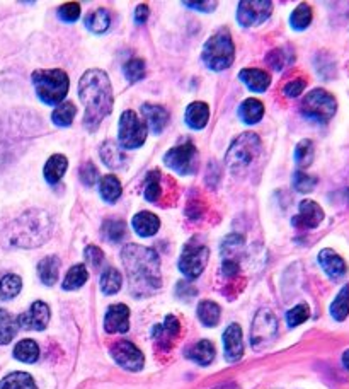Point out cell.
<instances>
[{
  "label": "cell",
  "mask_w": 349,
  "mask_h": 389,
  "mask_svg": "<svg viewBox=\"0 0 349 389\" xmlns=\"http://www.w3.org/2000/svg\"><path fill=\"white\" fill-rule=\"evenodd\" d=\"M121 259L128 275L130 291L135 297L152 295L161 288V258L154 249L128 244L121 253Z\"/></svg>",
  "instance_id": "1"
},
{
  "label": "cell",
  "mask_w": 349,
  "mask_h": 389,
  "mask_svg": "<svg viewBox=\"0 0 349 389\" xmlns=\"http://www.w3.org/2000/svg\"><path fill=\"white\" fill-rule=\"evenodd\" d=\"M79 98L86 108L84 125L89 132H96L113 111V87L106 72L99 69L87 70L79 82Z\"/></svg>",
  "instance_id": "2"
},
{
  "label": "cell",
  "mask_w": 349,
  "mask_h": 389,
  "mask_svg": "<svg viewBox=\"0 0 349 389\" xmlns=\"http://www.w3.org/2000/svg\"><path fill=\"white\" fill-rule=\"evenodd\" d=\"M52 236V219L43 210H28L7 229V241L18 248H36Z\"/></svg>",
  "instance_id": "3"
},
{
  "label": "cell",
  "mask_w": 349,
  "mask_h": 389,
  "mask_svg": "<svg viewBox=\"0 0 349 389\" xmlns=\"http://www.w3.org/2000/svg\"><path fill=\"white\" fill-rule=\"evenodd\" d=\"M33 84H35L41 101L50 104V106L62 104L70 86L69 75L60 69L36 70V72H33Z\"/></svg>",
  "instance_id": "4"
},
{
  "label": "cell",
  "mask_w": 349,
  "mask_h": 389,
  "mask_svg": "<svg viewBox=\"0 0 349 389\" xmlns=\"http://www.w3.org/2000/svg\"><path fill=\"white\" fill-rule=\"evenodd\" d=\"M235 50H234V41L230 38V33L222 29L217 35H213L208 41L205 43L203 58L205 65L210 70H215V72H222V70L229 69L234 64Z\"/></svg>",
  "instance_id": "5"
},
{
  "label": "cell",
  "mask_w": 349,
  "mask_h": 389,
  "mask_svg": "<svg viewBox=\"0 0 349 389\" xmlns=\"http://www.w3.org/2000/svg\"><path fill=\"white\" fill-rule=\"evenodd\" d=\"M261 152V139L256 133L246 132L239 135L237 139L232 142L229 150H227L225 162L230 171L237 173V171L244 169L259 156Z\"/></svg>",
  "instance_id": "6"
},
{
  "label": "cell",
  "mask_w": 349,
  "mask_h": 389,
  "mask_svg": "<svg viewBox=\"0 0 349 389\" xmlns=\"http://www.w3.org/2000/svg\"><path fill=\"white\" fill-rule=\"evenodd\" d=\"M300 110L307 118L319 121V123H327L338 110V103L331 93L324 89H314L305 96L300 104Z\"/></svg>",
  "instance_id": "7"
},
{
  "label": "cell",
  "mask_w": 349,
  "mask_h": 389,
  "mask_svg": "<svg viewBox=\"0 0 349 389\" xmlns=\"http://www.w3.org/2000/svg\"><path fill=\"white\" fill-rule=\"evenodd\" d=\"M118 139L120 147L123 149H138L147 140V125L137 116V113L126 110L120 118V128H118Z\"/></svg>",
  "instance_id": "8"
},
{
  "label": "cell",
  "mask_w": 349,
  "mask_h": 389,
  "mask_svg": "<svg viewBox=\"0 0 349 389\" xmlns=\"http://www.w3.org/2000/svg\"><path fill=\"white\" fill-rule=\"evenodd\" d=\"M210 251L203 242L198 241V237H193L191 241L184 246L183 254L179 258V270L183 271L184 277L198 278L203 274L206 263H208Z\"/></svg>",
  "instance_id": "9"
},
{
  "label": "cell",
  "mask_w": 349,
  "mask_h": 389,
  "mask_svg": "<svg viewBox=\"0 0 349 389\" xmlns=\"http://www.w3.org/2000/svg\"><path fill=\"white\" fill-rule=\"evenodd\" d=\"M278 332V321L275 315L268 309L258 312V316L254 317V323H252V332H251V345L254 350H261L264 346H268L269 343L275 340Z\"/></svg>",
  "instance_id": "10"
},
{
  "label": "cell",
  "mask_w": 349,
  "mask_h": 389,
  "mask_svg": "<svg viewBox=\"0 0 349 389\" xmlns=\"http://www.w3.org/2000/svg\"><path fill=\"white\" fill-rule=\"evenodd\" d=\"M167 167L179 174H193L196 169V147L193 142H184L164 156Z\"/></svg>",
  "instance_id": "11"
},
{
  "label": "cell",
  "mask_w": 349,
  "mask_h": 389,
  "mask_svg": "<svg viewBox=\"0 0 349 389\" xmlns=\"http://www.w3.org/2000/svg\"><path fill=\"white\" fill-rule=\"evenodd\" d=\"M111 355L116 361V363H120V366L126 371L138 372L144 369V363H145L144 354H142L140 349H138L137 345H133L132 342L121 340L115 343V345L111 346Z\"/></svg>",
  "instance_id": "12"
},
{
  "label": "cell",
  "mask_w": 349,
  "mask_h": 389,
  "mask_svg": "<svg viewBox=\"0 0 349 389\" xmlns=\"http://www.w3.org/2000/svg\"><path fill=\"white\" fill-rule=\"evenodd\" d=\"M271 9L273 4L268 2V0H258V2L246 0V2L239 4L237 21L244 28L256 26V24L264 23L271 16Z\"/></svg>",
  "instance_id": "13"
},
{
  "label": "cell",
  "mask_w": 349,
  "mask_h": 389,
  "mask_svg": "<svg viewBox=\"0 0 349 389\" xmlns=\"http://www.w3.org/2000/svg\"><path fill=\"white\" fill-rule=\"evenodd\" d=\"M50 323V308L46 306L43 300H36L33 306L29 308L28 312L18 317V326L24 329H35L41 332Z\"/></svg>",
  "instance_id": "14"
},
{
  "label": "cell",
  "mask_w": 349,
  "mask_h": 389,
  "mask_svg": "<svg viewBox=\"0 0 349 389\" xmlns=\"http://www.w3.org/2000/svg\"><path fill=\"white\" fill-rule=\"evenodd\" d=\"M324 220V210L319 203L312 200H304L300 203L298 215L293 217V225L298 229H315Z\"/></svg>",
  "instance_id": "15"
},
{
  "label": "cell",
  "mask_w": 349,
  "mask_h": 389,
  "mask_svg": "<svg viewBox=\"0 0 349 389\" xmlns=\"http://www.w3.org/2000/svg\"><path fill=\"white\" fill-rule=\"evenodd\" d=\"M104 329L108 333H126L130 329V309L125 304H113L104 317Z\"/></svg>",
  "instance_id": "16"
},
{
  "label": "cell",
  "mask_w": 349,
  "mask_h": 389,
  "mask_svg": "<svg viewBox=\"0 0 349 389\" xmlns=\"http://www.w3.org/2000/svg\"><path fill=\"white\" fill-rule=\"evenodd\" d=\"M225 345V359L229 362H237L244 355V338L242 329L237 323L230 325L224 333Z\"/></svg>",
  "instance_id": "17"
},
{
  "label": "cell",
  "mask_w": 349,
  "mask_h": 389,
  "mask_svg": "<svg viewBox=\"0 0 349 389\" xmlns=\"http://www.w3.org/2000/svg\"><path fill=\"white\" fill-rule=\"evenodd\" d=\"M319 263H321L322 270L334 280L344 277L348 271L346 261H344V259L341 258L334 249H329V248L322 249L321 253H319Z\"/></svg>",
  "instance_id": "18"
},
{
  "label": "cell",
  "mask_w": 349,
  "mask_h": 389,
  "mask_svg": "<svg viewBox=\"0 0 349 389\" xmlns=\"http://www.w3.org/2000/svg\"><path fill=\"white\" fill-rule=\"evenodd\" d=\"M142 113L145 115L147 123H149L154 133H161L169 123V113H167L166 108L159 106V104H144Z\"/></svg>",
  "instance_id": "19"
},
{
  "label": "cell",
  "mask_w": 349,
  "mask_h": 389,
  "mask_svg": "<svg viewBox=\"0 0 349 389\" xmlns=\"http://www.w3.org/2000/svg\"><path fill=\"white\" fill-rule=\"evenodd\" d=\"M132 225L138 236L150 237L154 234H157L159 229H161V220L152 212H140L133 217Z\"/></svg>",
  "instance_id": "20"
},
{
  "label": "cell",
  "mask_w": 349,
  "mask_h": 389,
  "mask_svg": "<svg viewBox=\"0 0 349 389\" xmlns=\"http://www.w3.org/2000/svg\"><path fill=\"white\" fill-rule=\"evenodd\" d=\"M241 81L249 87L254 93H264L268 89L269 84H271V77H269L268 72L261 69H244L239 74Z\"/></svg>",
  "instance_id": "21"
},
{
  "label": "cell",
  "mask_w": 349,
  "mask_h": 389,
  "mask_svg": "<svg viewBox=\"0 0 349 389\" xmlns=\"http://www.w3.org/2000/svg\"><path fill=\"white\" fill-rule=\"evenodd\" d=\"M101 159H103L104 164L111 167V169H121L126 162L123 149L111 140L104 142L103 147H101Z\"/></svg>",
  "instance_id": "22"
},
{
  "label": "cell",
  "mask_w": 349,
  "mask_h": 389,
  "mask_svg": "<svg viewBox=\"0 0 349 389\" xmlns=\"http://www.w3.org/2000/svg\"><path fill=\"white\" fill-rule=\"evenodd\" d=\"M186 357L200 363V366H210L215 359V346H213L212 342L201 340L188 350Z\"/></svg>",
  "instance_id": "23"
},
{
  "label": "cell",
  "mask_w": 349,
  "mask_h": 389,
  "mask_svg": "<svg viewBox=\"0 0 349 389\" xmlns=\"http://www.w3.org/2000/svg\"><path fill=\"white\" fill-rule=\"evenodd\" d=\"M60 274V259L57 256H46L38 263V275L45 286H55Z\"/></svg>",
  "instance_id": "24"
},
{
  "label": "cell",
  "mask_w": 349,
  "mask_h": 389,
  "mask_svg": "<svg viewBox=\"0 0 349 389\" xmlns=\"http://www.w3.org/2000/svg\"><path fill=\"white\" fill-rule=\"evenodd\" d=\"M67 167H69V161H67V157L62 156V154H55V156L48 159V162H46L45 166L46 181H48L50 185H57V183L63 178V174H65Z\"/></svg>",
  "instance_id": "25"
},
{
  "label": "cell",
  "mask_w": 349,
  "mask_h": 389,
  "mask_svg": "<svg viewBox=\"0 0 349 389\" xmlns=\"http://www.w3.org/2000/svg\"><path fill=\"white\" fill-rule=\"evenodd\" d=\"M210 118V110L205 103H193L189 104L186 110V123L191 127L193 130H201L206 127Z\"/></svg>",
  "instance_id": "26"
},
{
  "label": "cell",
  "mask_w": 349,
  "mask_h": 389,
  "mask_svg": "<svg viewBox=\"0 0 349 389\" xmlns=\"http://www.w3.org/2000/svg\"><path fill=\"white\" fill-rule=\"evenodd\" d=\"M263 115H264L263 103L254 98L246 99V101L241 104V108H239V116H241L244 123L247 125H256L258 121H261V118H263Z\"/></svg>",
  "instance_id": "27"
},
{
  "label": "cell",
  "mask_w": 349,
  "mask_h": 389,
  "mask_svg": "<svg viewBox=\"0 0 349 389\" xmlns=\"http://www.w3.org/2000/svg\"><path fill=\"white\" fill-rule=\"evenodd\" d=\"M18 329V320L6 309H0V345H7L14 340Z\"/></svg>",
  "instance_id": "28"
},
{
  "label": "cell",
  "mask_w": 349,
  "mask_h": 389,
  "mask_svg": "<svg viewBox=\"0 0 349 389\" xmlns=\"http://www.w3.org/2000/svg\"><path fill=\"white\" fill-rule=\"evenodd\" d=\"M179 329H181L179 321L176 320L174 316H167L166 321H164V325L155 326L154 338L161 343H171L179 334Z\"/></svg>",
  "instance_id": "29"
},
{
  "label": "cell",
  "mask_w": 349,
  "mask_h": 389,
  "mask_svg": "<svg viewBox=\"0 0 349 389\" xmlns=\"http://www.w3.org/2000/svg\"><path fill=\"white\" fill-rule=\"evenodd\" d=\"M0 389H38L35 379L26 372H12L0 380Z\"/></svg>",
  "instance_id": "30"
},
{
  "label": "cell",
  "mask_w": 349,
  "mask_h": 389,
  "mask_svg": "<svg viewBox=\"0 0 349 389\" xmlns=\"http://www.w3.org/2000/svg\"><path fill=\"white\" fill-rule=\"evenodd\" d=\"M101 196H103L104 202L115 203L118 198L121 196V183L115 174H106L103 179H101L99 185Z\"/></svg>",
  "instance_id": "31"
},
{
  "label": "cell",
  "mask_w": 349,
  "mask_h": 389,
  "mask_svg": "<svg viewBox=\"0 0 349 389\" xmlns=\"http://www.w3.org/2000/svg\"><path fill=\"white\" fill-rule=\"evenodd\" d=\"M109 24H111V16H109V12L106 9H98L91 12L86 18V28L89 29V31L96 33V35L108 31Z\"/></svg>",
  "instance_id": "32"
},
{
  "label": "cell",
  "mask_w": 349,
  "mask_h": 389,
  "mask_svg": "<svg viewBox=\"0 0 349 389\" xmlns=\"http://www.w3.org/2000/svg\"><path fill=\"white\" fill-rule=\"evenodd\" d=\"M349 315V283H346L338 297L334 299V303L331 304V316L334 317L336 321H344Z\"/></svg>",
  "instance_id": "33"
},
{
  "label": "cell",
  "mask_w": 349,
  "mask_h": 389,
  "mask_svg": "<svg viewBox=\"0 0 349 389\" xmlns=\"http://www.w3.org/2000/svg\"><path fill=\"white\" fill-rule=\"evenodd\" d=\"M198 317L205 326L212 328V326H217L218 321H220V306L212 300H203V303L198 306Z\"/></svg>",
  "instance_id": "34"
},
{
  "label": "cell",
  "mask_w": 349,
  "mask_h": 389,
  "mask_svg": "<svg viewBox=\"0 0 349 389\" xmlns=\"http://www.w3.org/2000/svg\"><path fill=\"white\" fill-rule=\"evenodd\" d=\"M87 278H89V274H87L86 266L75 265L69 270L65 280H63V291H77V288H81L87 282Z\"/></svg>",
  "instance_id": "35"
},
{
  "label": "cell",
  "mask_w": 349,
  "mask_h": 389,
  "mask_svg": "<svg viewBox=\"0 0 349 389\" xmlns=\"http://www.w3.org/2000/svg\"><path fill=\"white\" fill-rule=\"evenodd\" d=\"M14 357L21 362L35 363L38 361V357H40V349H38V343L33 340L19 342L14 349Z\"/></svg>",
  "instance_id": "36"
},
{
  "label": "cell",
  "mask_w": 349,
  "mask_h": 389,
  "mask_svg": "<svg viewBox=\"0 0 349 389\" xmlns=\"http://www.w3.org/2000/svg\"><path fill=\"white\" fill-rule=\"evenodd\" d=\"M75 115H77V108L74 103H62L55 108L52 120L58 127H69V125H72Z\"/></svg>",
  "instance_id": "37"
},
{
  "label": "cell",
  "mask_w": 349,
  "mask_h": 389,
  "mask_svg": "<svg viewBox=\"0 0 349 389\" xmlns=\"http://www.w3.org/2000/svg\"><path fill=\"white\" fill-rule=\"evenodd\" d=\"M21 288H23V280L18 275H6V277L0 278V299L9 300L14 299L19 294Z\"/></svg>",
  "instance_id": "38"
},
{
  "label": "cell",
  "mask_w": 349,
  "mask_h": 389,
  "mask_svg": "<svg viewBox=\"0 0 349 389\" xmlns=\"http://www.w3.org/2000/svg\"><path fill=\"white\" fill-rule=\"evenodd\" d=\"M121 274L116 269H106L101 275V291L106 295L116 294L121 288Z\"/></svg>",
  "instance_id": "39"
},
{
  "label": "cell",
  "mask_w": 349,
  "mask_h": 389,
  "mask_svg": "<svg viewBox=\"0 0 349 389\" xmlns=\"http://www.w3.org/2000/svg\"><path fill=\"white\" fill-rule=\"evenodd\" d=\"M315 156V149H314V142L312 140H302L298 142L297 149H295V161L298 167H302V169H305V167H309L312 164Z\"/></svg>",
  "instance_id": "40"
},
{
  "label": "cell",
  "mask_w": 349,
  "mask_h": 389,
  "mask_svg": "<svg viewBox=\"0 0 349 389\" xmlns=\"http://www.w3.org/2000/svg\"><path fill=\"white\" fill-rule=\"evenodd\" d=\"M292 28L297 31H304L309 28V24L312 23V9H310L307 4H300L295 11L292 12V18H290Z\"/></svg>",
  "instance_id": "41"
},
{
  "label": "cell",
  "mask_w": 349,
  "mask_h": 389,
  "mask_svg": "<svg viewBox=\"0 0 349 389\" xmlns=\"http://www.w3.org/2000/svg\"><path fill=\"white\" fill-rule=\"evenodd\" d=\"M161 179H162V173L159 171H152V173L147 176L145 181V198L149 202L157 203L159 198H161L162 193V186H161Z\"/></svg>",
  "instance_id": "42"
},
{
  "label": "cell",
  "mask_w": 349,
  "mask_h": 389,
  "mask_svg": "<svg viewBox=\"0 0 349 389\" xmlns=\"http://www.w3.org/2000/svg\"><path fill=\"white\" fill-rule=\"evenodd\" d=\"M103 234L109 242H120V241H123V237L126 234V225L123 220L109 219L103 224Z\"/></svg>",
  "instance_id": "43"
},
{
  "label": "cell",
  "mask_w": 349,
  "mask_h": 389,
  "mask_svg": "<svg viewBox=\"0 0 349 389\" xmlns=\"http://www.w3.org/2000/svg\"><path fill=\"white\" fill-rule=\"evenodd\" d=\"M125 75L128 81L138 82L145 77V62L142 58H132L125 64Z\"/></svg>",
  "instance_id": "44"
},
{
  "label": "cell",
  "mask_w": 349,
  "mask_h": 389,
  "mask_svg": "<svg viewBox=\"0 0 349 389\" xmlns=\"http://www.w3.org/2000/svg\"><path fill=\"white\" fill-rule=\"evenodd\" d=\"M266 62L275 70H283L285 67L292 64L293 55H292V53H288L287 50L278 48V50H273V52L269 53V55L266 57Z\"/></svg>",
  "instance_id": "45"
},
{
  "label": "cell",
  "mask_w": 349,
  "mask_h": 389,
  "mask_svg": "<svg viewBox=\"0 0 349 389\" xmlns=\"http://www.w3.org/2000/svg\"><path fill=\"white\" fill-rule=\"evenodd\" d=\"M310 316V309L307 304H298L293 309H290L287 312V323L290 328H295V326H300L302 323H305Z\"/></svg>",
  "instance_id": "46"
},
{
  "label": "cell",
  "mask_w": 349,
  "mask_h": 389,
  "mask_svg": "<svg viewBox=\"0 0 349 389\" xmlns=\"http://www.w3.org/2000/svg\"><path fill=\"white\" fill-rule=\"evenodd\" d=\"M315 185H317V178L302 173V171H298V173H295V176H293V186H295L297 191H302V193L312 191Z\"/></svg>",
  "instance_id": "47"
},
{
  "label": "cell",
  "mask_w": 349,
  "mask_h": 389,
  "mask_svg": "<svg viewBox=\"0 0 349 389\" xmlns=\"http://www.w3.org/2000/svg\"><path fill=\"white\" fill-rule=\"evenodd\" d=\"M58 16H60L62 21H67V23H75L81 16V6L75 2H69L65 6H62L58 9Z\"/></svg>",
  "instance_id": "48"
},
{
  "label": "cell",
  "mask_w": 349,
  "mask_h": 389,
  "mask_svg": "<svg viewBox=\"0 0 349 389\" xmlns=\"http://www.w3.org/2000/svg\"><path fill=\"white\" fill-rule=\"evenodd\" d=\"M99 179V171L92 162H87V164L82 166L81 169V181L86 186H94Z\"/></svg>",
  "instance_id": "49"
},
{
  "label": "cell",
  "mask_w": 349,
  "mask_h": 389,
  "mask_svg": "<svg viewBox=\"0 0 349 389\" xmlns=\"http://www.w3.org/2000/svg\"><path fill=\"white\" fill-rule=\"evenodd\" d=\"M86 261L89 263L92 269H99V266L104 263V253L98 248V246H87Z\"/></svg>",
  "instance_id": "50"
},
{
  "label": "cell",
  "mask_w": 349,
  "mask_h": 389,
  "mask_svg": "<svg viewBox=\"0 0 349 389\" xmlns=\"http://www.w3.org/2000/svg\"><path fill=\"white\" fill-rule=\"evenodd\" d=\"M307 86V81L304 79H297V81H290L287 86H285V94L288 96V98H297V96H300L304 93Z\"/></svg>",
  "instance_id": "51"
},
{
  "label": "cell",
  "mask_w": 349,
  "mask_h": 389,
  "mask_svg": "<svg viewBox=\"0 0 349 389\" xmlns=\"http://www.w3.org/2000/svg\"><path fill=\"white\" fill-rule=\"evenodd\" d=\"M239 274V263L234 259H225L224 261V275L225 277L232 278Z\"/></svg>",
  "instance_id": "52"
},
{
  "label": "cell",
  "mask_w": 349,
  "mask_h": 389,
  "mask_svg": "<svg viewBox=\"0 0 349 389\" xmlns=\"http://www.w3.org/2000/svg\"><path fill=\"white\" fill-rule=\"evenodd\" d=\"M147 19H149V7H147L145 4H140V6L137 7V11H135V23L144 24L147 23Z\"/></svg>",
  "instance_id": "53"
},
{
  "label": "cell",
  "mask_w": 349,
  "mask_h": 389,
  "mask_svg": "<svg viewBox=\"0 0 349 389\" xmlns=\"http://www.w3.org/2000/svg\"><path fill=\"white\" fill-rule=\"evenodd\" d=\"M186 7H191V9H198L203 12H210L212 9H215L217 2H186L184 4Z\"/></svg>",
  "instance_id": "54"
},
{
  "label": "cell",
  "mask_w": 349,
  "mask_h": 389,
  "mask_svg": "<svg viewBox=\"0 0 349 389\" xmlns=\"http://www.w3.org/2000/svg\"><path fill=\"white\" fill-rule=\"evenodd\" d=\"M343 363H344V367H346V369L349 371V350H346V352H344V355H343Z\"/></svg>",
  "instance_id": "55"
}]
</instances>
